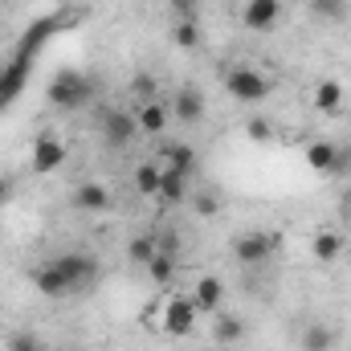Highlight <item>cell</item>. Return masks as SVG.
<instances>
[{"mask_svg":"<svg viewBox=\"0 0 351 351\" xmlns=\"http://www.w3.org/2000/svg\"><path fill=\"white\" fill-rule=\"evenodd\" d=\"M33 286L45 294V298H70L78 290H86L90 282L98 278V262L82 254V250H70V254H53L41 265H33Z\"/></svg>","mask_w":351,"mask_h":351,"instance_id":"obj_1","label":"cell"},{"mask_svg":"<svg viewBox=\"0 0 351 351\" xmlns=\"http://www.w3.org/2000/svg\"><path fill=\"white\" fill-rule=\"evenodd\" d=\"M225 90H229L233 102L258 106V102H265L274 94V78L265 70H258V66H229L225 70Z\"/></svg>","mask_w":351,"mask_h":351,"instance_id":"obj_2","label":"cell"},{"mask_svg":"<svg viewBox=\"0 0 351 351\" xmlns=\"http://www.w3.org/2000/svg\"><path fill=\"white\" fill-rule=\"evenodd\" d=\"M45 98L58 110H86L90 102H94V82H90L86 74H78V70H58L49 90H45Z\"/></svg>","mask_w":351,"mask_h":351,"instance_id":"obj_3","label":"cell"},{"mask_svg":"<svg viewBox=\"0 0 351 351\" xmlns=\"http://www.w3.org/2000/svg\"><path fill=\"white\" fill-rule=\"evenodd\" d=\"M278 250H282V233H274V229H245L233 237V262L250 265V269L278 258Z\"/></svg>","mask_w":351,"mask_h":351,"instance_id":"obj_4","label":"cell"},{"mask_svg":"<svg viewBox=\"0 0 351 351\" xmlns=\"http://www.w3.org/2000/svg\"><path fill=\"white\" fill-rule=\"evenodd\" d=\"M196 319H200V311H196L192 294H164L160 298V331L164 335H176V339L192 335Z\"/></svg>","mask_w":351,"mask_h":351,"instance_id":"obj_5","label":"cell"},{"mask_svg":"<svg viewBox=\"0 0 351 351\" xmlns=\"http://www.w3.org/2000/svg\"><path fill=\"white\" fill-rule=\"evenodd\" d=\"M135 135H139L135 110H123V106L102 110V143H106V147L123 152V147H131V143H135Z\"/></svg>","mask_w":351,"mask_h":351,"instance_id":"obj_6","label":"cell"},{"mask_svg":"<svg viewBox=\"0 0 351 351\" xmlns=\"http://www.w3.org/2000/svg\"><path fill=\"white\" fill-rule=\"evenodd\" d=\"M286 16L282 0H241V25L250 33H274Z\"/></svg>","mask_w":351,"mask_h":351,"instance_id":"obj_7","label":"cell"},{"mask_svg":"<svg viewBox=\"0 0 351 351\" xmlns=\"http://www.w3.org/2000/svg\"><path fill=\"white\" fill-rule=\"evenodd\" d=\"M70 204H74L78 213H86V217H106V213L114 208V192H110L106 184H98V180H82V184L70 192Z\"/></svg>","mask_w":351,"mask_h":351,"instance_id":"obj_8","label":"cell"},{"mask_svg":"<svg viewBox=\"0 0 351 351\" xmlns=\"http://www.w3.org/2000/svg\"><path fill=\"white\" fill-rule=\"evenodd\" d=\"M62 164H66V143H62L53 131H41V135L33 139V156H29L33 176H49V172H58Z\"/></svg>","mask_w":351,"mask_h":351,"instance_id":"obj_9","label":"cell"},{"mask_svg":"<svg viewBox=\"0 0 351 351\" xmlns=\"http://www.w3.org/2000/svg\"><path fill=\"white\" fill-rule=\"evenodd\" d=\"M311 102H315V110H319V114L335 119V114L343 110V102H348V90H343L339 78H319L315 90H311Z\"/></svg>","mask_w":351,"mask_h":351,"instance_id":"obj_10","label":"cell"},{"mask_svg":"<svg viewBox=\"0 0 351 351\" xmlns=\"http://www.w3.org/2000/svg\"><path fill=\"white\" fill-rule=\"evenodd\" d=\"M168 110H172L176 123H184V127H196V123L204 119V94H200L196 86H180Z\"/></svg>","mask_w":351,"mask_h":351,"instance_id":"obj_11","label":"cell"},{"mask_svg":"<svg viewBox=\"0 0 351 351\" xmlns=\"http://www.w3.org/2000/svg\"><path fill=\"white\" fill-rule=\"evenodd\" d=\"M192 302H196L200 315H217V311L225 306V282H221L217 274H204V278L192 286Z\"/></svg>","mask_w":351,"mask_h":351,"instance_id":"obj_12","label":"cell"},{"mask_svg":"<svg viewBox=\"0 0 351 351\" xmlns=\"http://www.w3.org/2000/svg\"><path fill=\"white\" fill-rule=\"evenodd\" d=\"M306 168L319 176H335V164H339V143H331V139H311L306 143Z\"/></svg>","mask_w":351,"mask_h":351,"instance_id":"obj_13","label":"cell"},{"mask_svg":"<svg viewBox=\"0 0 351 351\" xmlns=\"http://www.w3.org/2000/svg\"><path fill=\"white\" fill-rule=\"evenodd\" d=\"M135 123H139L143 135H164L168 123H172V110H168L160 98H152V102H139V106H135Z\"/></svg>","mask_w":351,"mask_h":351,"instance_id":"obj_14","label":"cell"},{"mask_svg":"<svg viewBox=\"0 0 351 351\" xmlns=\"http://www.w3.org/2000/svg\"><path fill=\"white\" fill-rule=\"evenodd\" d=\"M335 343H339V331L331 323H323V319H311L302 327V335H298V348L302 351H335Z\"/></svg>","mask_w":351,"mask_h":351,"instance_id":"obj_15","label":"cell"},{"mask_svg":"<svg viewBox=\"0 0 351 351\" xmlns=\"http://www.w3.org/2000/svg\"><path fill=\"white\" fill-rule=\"evenodd\" d=\"M245 331H250V327H245V319H241V315H229L225 306L213 315V339H217L221 348H233V343H241V339H245Z\"/></svg>","mask_w":351,"mask_h":351,"instance_id":"obj_16","label":"cell"},{"mask_svg":"<svg viewBox=\"0 0 351 351\" xmlns=\"http://www.w3.org/2000/svg\"><path fill=\"white\" fill-rule=\"evenodd\" d=\"M25 82H29V53H21L12 66L0 70V106H8V102L25 90Z\"/></svg>","mask_w":351,"mask_h":351,"instance_id":"obj_17","label":"cell"},{"mask_svg":"<svg viewBox=\"0 0 351 351\" xmlns=\"http://www.w3.org/2000/svg\"><path fill=\"white\" fill-rule=\"evenodd\" d=\"M188 176H180V172H172V168H164V176H160V204L164 208H180V204H188Z\"/></svg>","mask_w":351,"mask_h":351,"instance_id":"obj_18","label":"cell"},{"mask_svg":"<svg viewBox=\"0 0 351 351\" xmlns=\"http://www.w3.org/2000/svg\"><path fill=\"white\" fill-rule=\"evenodd\" d=\"M311 254H315V262L331 265L343 258V233L339 229H319L315 237H311Z\"/></svg>","mask_w":351,"mask_h":351,"instance_id":"obj_19","label":"cell"},{"mask_svg":"<svg viewBox=\"0 0 351 351\" xmlns=\"http://www.w3.org/2000/svg\"><path fill=\"white\" fill-rule=\"evenodd\" d=\"M160 164L192 180V176H196V152H192L188 143H168V147H164V160H160Z\"/></svg>","mask_w":351,"mask_h":351,"instance_id":"obj_20","label":"cell"},{"mask_svg":"<svg viewBox=\"0 0 351 351\" xmlns=\"http://www.w3.org/2000/svg\"><path fill=\"white\" fill-rule=\"evenodd\" d=\"M172 45L184 49V53H196L204 45V29L200 21H172Z\"/></svg>","mask_w":351,"mask_h":351,"instance_id":"obj_21","label":"cell"},{"mask_svg":"<svg viewBox=\"0 0 351 351\" xmlns=\"http://www.w3.org/2000/svg\"><path fill=\"white\" fill-rule=\"evenodd\" d=\"M160 254V241H156V233H139V237H131L127 241V258H131V265H152V258Z\"/></svg>","mask_w":351,"mask_h":351,"instance_id":"obj_22","label":"cell"},{"mask_svg":"<svg viewBox=\"0 0 351 351\" xmlns=\"http://www.w3.org/2000/svg\"><path fill=\"white\" fill-rule=\"evenodd\" d=\"M160 176H164V164L143 160V164L135 168V192H139V196H160Z\"/></svg>","mask_w":351,"mask_h":351,"instance_id":"obj_23","label":"cell"},{"mask_svg":"<svg viewBox=\"0 0 351 351\" xmlns=\"http://www.w3.org/2000/svg\"><path fill=\"white\" fill-rule=\"evenodd\" d=\"M188 204H192V213H196V217H204V221L221 217V192H213V188L192 192V196H188Z\"/></svg>","mask_w":351,"mask_h":351,"instance_id":"obj_24","label":"cell"},{"mask_svg":"<svg viewBox=\"0 0 351 351\" xmlns=\"http://www.w3.org/2000/svg\"><path fill=\"white\" fill-rule=\"evenodd\" d=\"M306 4H311V12H315L319 21H327V25L348 21V0H306Z\"/></svg>","mask_w":351,"mask_h":351,"instance_id":"obj_25","label":"cell"},{"mask_svg":"<svg viewBox=\"0 0 351 351\" xmlns=\"http://www.w3.org/2000/svg\"><path fill=\"white\" fill-rule=\"evenodd\" d=\"M176 269H180V258H172V254H156V258H152V265H147L152 282H160V286H168V282H172Z\"/></svg>","mask_w":351,"mask_h":351,"instance_id":"obj_26","label":"cell"},{"mask_svg":"<svg viewBox=\"0 0 351 351\" xmlns=\"http://www.w3.org/2000/svg\"><path fill=\"white\" fill-rule=\"evenodd\" d=\"M131 94H135V102H152V98L160 94V82H156V74L139 70V74L131 78Z\"/></svg>","mask_w":351,"mask_h":351,"instance_id":"obj_27","label":"cell"},{"mask_svg":"<svg viewBox=\"0 0 351 351\" xmlns=\"http://www.w3.org/2000/svg\"><path fill=\"white\" fill-rule=\"evenodd\" d=\"M245 135H250V143H274V123L269 119H262V114H254L250 123H245Z\"/></svg>","mask_w":351,"mask_h":351,"instance_id":"obj_28","label":"cell"},{"mask_svg":"<svg viewBox=\"0 0 351 351\" xmlns=\"http://www.w3.org/2000/svg\"><path fill=\"white\" fill-rule=\"evenodd\" d=\"M4 351H41V339H37L33 331H12L8 343H4Z\"/></svg>","mask_w":351,"mask_h":351,"instance_id":"obj_29","label":"cell"},{"mask_svg":"<svg viewBox=\"0 0 351 351\" xmlns=\"http://www.w3.org/2000/svg\"><path fill=\"white\" fill-rule=\"evenodd\" d=\"M176 21H200V0H168Z\"/></svg>","mask_w":351,"mask_h":351,"instance_id":"obj_30","label":"cell"},{"mask_svg":"<svg viewBox=\"0 0 351 351\" xmlns=\"http://www.w3.org/2000/svg\"><path fill=\"white\" fill-rule=\"evenodd\" d=\"M156 241H160V254L180 258V233H156Z\"/></svg>","mask_w":351,"mask_h":351,"instance_id":"obj_31","label":"cell"},{"mask_svg":"<svg viewBox=\"0 0 351 351\" xmlns=\"http://www.w3.org/2000/svg\"><path fill=\"white\" fill-rule=\"evenodd\" d=\"M335 172L339 176L351 172V143H339V164H335Z\"/></svg>","mask_w":351,"mask_h":351,"instance_id":"obj_32","label":"cell"},{"mask_svg":"<svg viewBox=\"0 0 351 351\" xmlns=\"http://www.w3.org/2000/svg\"><path fill=\"white\" fill-rule=\"evenodd\" d=\"M8 196H12V180H8V176H0V204H4Z\"/></svg>","mask_w":351,"mask_h":351,"instance_id":"obj_33","label":"cell"},{"mask_svg":"<svg viewBox=\"0 0 351 351\" xmlns=\"http://www.w3.org/2000/svg\"><path fill=\"white\" fill-rule=\"evenodd\" d=\"M348 221H351V196H348Z\"/></svg>","mask_w":351,"mask_h":351,"instance_id":"obj_34","label":"cell"}]
</instances>
